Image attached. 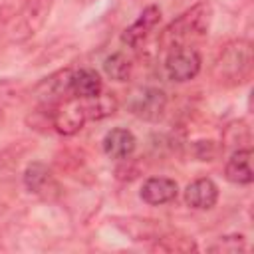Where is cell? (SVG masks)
<instances>
[{"instance_id": "obj_15", "label": "cell", "mask_w": 254, "mask_h": 254, "mask_svg": "<svg viewBox=\"0 0 254 254\" xmlns=\"http://www.w3.org/2000/svg\"><path fill=\"white\" fill-rule=\"evenodd\" d=\"M250 159H252V149H234L232 155L228 157L226 165H224V177L226 181L234 183V185H250L252 183V167H250Z\"/></svg>"}, {"instance_id": "obj_22", "label": "cell", "mask_w": 254, "mask_h": 254, "mask_svg": "<svg viewBox=\"0 0 254 254\" xmlns=\"http://www.w3.org/2000/svg\"><path fill=\"white\" fill-rule=\"evenodd\" d=\"M12 12H14V6L12 4H0V28L6 26V22L12 16Z\"/></svg>"}, {"instance_id": "obj_17", "label": "cell", "mask_w": 254, "mask_h": 254, "mask_svg": "<svg viewBox=\"0 0 254 254\" xmlns=\"http://www.w3.org/2000/svg\"><path fill=\"white\" fill-rule=\"evenodd\" d=\"M83 103H85L89 121H99V119L111 117L119 107V101H117L115 93H103V91L95 97L83 99Z\"/></svg>"}, {"instance_id": "obj_13", "label": "cell", "mask_w": 254, "mask_h": 254, "mask_svg": "<svg viewBox=\"0 0 254 254\" xmlns=\"http://www.w3.org/2000/svg\"><path fill=\"white\" fill-rule=\"evenodd\" d=\"M185 202L194 210H210L218 202V185L210 177H198L185 189Z\"/></svg>"}, {"instance_id": "obj_23", "label": "cell", "mask_w": 254, "mask_h": 254, "mask_svg": "<svg viewBox=\"0 0 254 254\" xmlns=\"http://www.w3.org/2000/svg\"><path fill=\"white\" fill-rule=\"evenodd\" d=\"M73 2H77V4H83V6H87V4H93L95 0H73Z\"/></svg>"}, {"instance_id": "obj_19", "label": "cell", "mask_w": 254, "mask_h": 254, "mask_svg": "<svg viewBox=\"0 0 254 254\" xmlns=\"http://www.w3.org/2000/svg\"><path fill=\"white\" fill-rule=\"evenodd\" d=\"M222 149L224 147H234V149H246L250 147V127L246 125L244 119L232 121L224 127L222 133Z\"/></svg>"}, {"instance_id": "obj_11", "label": "cell", "mask_w": 254, "mask_h": 254, "mask_svg": "<svg viewBox=\"0 0 254 254\" xmlns=\"http://www.w3.org/2000/svg\"><path fill=\"white\" fill-rule=\"evenodd\" d=\"M179 194V185L175 179L169 177H149L143 187H141V200L149 206H161V204H169L177 198Z\"/></svg>"}, {"instance_id": "obj_12", "label": "cell", "mask_w": 254, "mask_h": 254, "mask_svg": "<svg viewBox=\"0 0 254 254\" xmlns=\"http://www.w3.org/2000/svg\"><path fill=\"white\" fill-rule=\"evenodd\" d=\"M101 149L109 159H115V161L131 159V155L137 149V139L133 131H129L127 127H113L103 135Z\"/></svg>"}, {"instance_id": "obj_10", "label": "cell", "mask_w": 254, "mask_h": 254, "mask_svg": "<svg viewBox=\"0 0 254 254\" xmlns=\"http://www.w3.org/2000/svg\"><path fill=\"white\" fill-rule=\"evenodd\" d=\"M159 22H161V8L157 4H149L147 8H143L139 18L121 32V42L129 48H139L159 26Z\"/></svg>"}, {"instance_id": "obj_20", "label": "cell", "mask_w": 254, "mask_h": 254, "mask_svg": "<svg viewBox=\"0 0 254 254\" xmlns=\"http://www.w3.org/2000/svg\"><path fill=\"white\" fill-rule=\"evenodd\" d=\"M212 252H242L246 250V240L242 234H226L216 238V242L206 246Z\"/></svg>"}, {"instance_id": "obj_18", "label": "cell", "mask_w": 254, "mask_h": 254, "mask_svg": "<svg viewBox=\"0 0 254 254\" xmlns=\"http://www.w3.org/2000/svg\"><path fill=\"white\" fill-rule=\"evenodd\" d=\"M103 71L113 81H127L133 71V62L125 52H111L103 60Z\"/></svg>"}, {"instance_id": "obj_4", "label": "cell", "mask_w": 254, "mask_h": 254, "mask_svg": "<svg viewBox=\"0 0 254 254\" xmlns=\"http://www.w3.org/2000/svg\"><path fill=\"white\" fill-rule=\"evenodd\" d=\"M169 105V97L161 87L155 85H143L137 87L129 97H127V111L135 115L137 119L155 123L159 121Z\"/></svg>"}, {"instance_id": "obj_16", "label": "cell", "mask_w": 254, "mask_h": 254, "mask_svg": "<svg viewBox=\"0 0 254 254\" xmlns=\"http://www.w3.org/2000/svg\"><path fill=\"white\" fill-rule=\"evenodd\" d=\"M151 250L153 252H192V250H198V246H196L194 238L181 234V232L167 230L157 240H153Z\"/></svg>"}, {"instance_id": "obj_21", "label": "cell", "mask_w": 254, "mask_h": 254, "mask_svg": "<svg viewBox=\"0 0 254 254\" xmlns=\"http://www.w3.org/2000/svg\"><path fill=\"white\" fill-rule=\"evenodd\" d=\"M220 153V147L212 141V139H202V141H194L192 143V155L198 161H214Z\"/></svg>"}, {"instance_id": "obj_14", "label": "cell", "mask_w": 254, "mask_h": 254, "mask_svg": "<svg viewBox=\"0 0 254 254\" xmlns=\"http://www.w3.org/2000/svg\"><path fill=\"white\" fill-rule=\"evenodd\" d=\"M101 91H103V81H101V75L93 67L71 69V77H69V93H71V97L89 99V97L99 95Z\"/></svg>"}, {"instance_id": "obj_3", "label": "cell", "mask_w": 254, "mask_h": 254, "mask_svg": "<svg viewBox=\"0 0 254 254\" xmlns=\"http://www.w3.org/2000/svg\"><path fill=\"white\" fill-rule=\"evenodd\" d=\"M56 0H22L14 8L10 20L4 26V34L12 44H24L32 40L48 22Z\"/></svg>"}, {"instance_id": "obj_6", "label": "cell", "mask_w": 254, "mask_h": 254, "mask_svg": "<svg viewBox=\"0 0 254 254\" xmlns=\"http://www.w3.org/2000/svg\"><path fill=\"white\" fill-rule=\"evenodd\" d=\"M163 67L171 81L185 83L194 79L200 73L202 58L196 48H175L167 52Z\"/></svg>"}, {"instance_id": "obj_1", "label": "cell", "mask_w": 254, "mask_h": 254, "mask_svg": "<svg viewBox=\"0 0 254 254\" xmlns=\"http://www.w3.org/2000/svg\"><path fill=\"white\" fill-rule=\"evenodd\" d=\"M212 22V6L206 0H200L171 20L159 36V46L169 52L175 48H194L208 36Z\"/></svg>"}, {"instance_id": "obj_8", "label": "cell", "mask_w": 254, "mask_h": 254, "mask_svg": "<svg viewBox=\"0 0 254 254\" xmlns=\"http://www.w3.org/2000/svg\"><path fill=\"white\" fill-rule=\"evenodd\" d=\"M69 77H71V67H64V69H58V71L50 73L42 81H38L36 87H34V99L38 101V105L46 107V109H52L60 101L71 97Z\"/></svg>"}, {"instance_id": "obj_5", "label": "cell", "mask_w": 254, "mask_h": 254, "mask_svg": "<svg viewBox=\"0 0 254 254\" xmlns=\"http://www.w3.org/2000/svg\"><path fill=\"white\" fill-rule=\"evenodd\" d=\"M50 121H52V129L56 133H60L64 137L75 135L89 121L83 99L67 97V99L60 101L58 105H54L50 109Z\"/></svg>"}, {"instance_id": "obj_7", "label": "cell", "mask_w": 254, "mask_h": 254, "mask_svg": "<svg viewBox=\"0 0 254 254\" xmlns=\"http://www.w3.org/2000/svg\"><path fill=\"white\" fill-rule=\"evenodd\" d=\"M22 183L32 194L40 196L42 200H56L62 196V185L58 183L54 171L42 161L28 163L22 175Z\"/></svg>"}, {"instance_id": "obj_2", "label": "cell", "mask_w": 254, "mask_h": 254, "mask_svg": "<svg viewBox=\"0 0 254 254\" xmlns=\"http://www.w3.org/2000/svg\"><path fill=\"white\" fill-rule=\"evenodd\" d=\"M254 52L248 40H230L216 54L210 69V77L220 87H240L252 77Z\"/></svg>"}, {"instance_id": "obj_9", "label": "cell", "mask_w": 254, "mask_h": 254, "mask_svg": "<svg viewBox=\"0 0 254 254\" xmlns=\"http://www.w3.org/2000/svg\"><path fill=\"white\" fill-rule=\"evenodd\" d=\"M113 224L127 234L133 242H149L157 240L161 234H165L169 228L155 218H145V216H113Z\"/></svg>"}]
</instances>
